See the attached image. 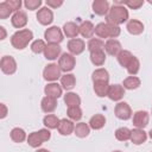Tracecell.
<instances>
[{
    "label": "cell",
    "mask_w": 152,
    "mask_h": 152,
    "mask_svg": "<svg viewBox=\"0 0 152 152\" xmlns=\"http://www.w3.org/2000/svg\"><path fill=\"white\" fill-rule=\"evenodd\" d=\"M106 20L107 24L119 26L120 24H124L128 20V11L124 5H113V7L109 8L108 14L106 15Z\"/></svg>",
    "instance_id": "obj_1"
},
{
    "label": "cell",
    "mask_w": 152,
    "mask_h": 152,
    "mask_svg": "<svg viewBox=\"0 0 152 152\" xmlns=\"http://www.w3.org/2000/svg\"><path fill=\"white\" fill-rule=\"evenodd\" d=\"M32 38H33L32 31L28 28H23L12 34L11 44L13 48H15L18 50H23L28 45V43L32 40Z\"/></svg>",
    "instance_id": "obj_2"
},
{
    "label": "cell",
    "mask_w": 152,
    "mask_h": 152,
    "mask_svg": "<svg viewBox=\"0 0 152 152\" xmlns=\"http://www.w3.org/2000/svg\"><path fill=\"white\" fill-rule=\"evenodd\" d=\"M44 38L49 44H59L63 40V33L58 26H51L45 30Z\"/></svg>",
    "instance_id": "obj_3"
},
{
    "label": "cell",
    "mask_w": 152,
    "mask_h": 152,
    "mask_svg": "<svg viewBox=\"0 0 152 152\" xmlns=\"http://www.w3.org/2000/svg\"><path fill=\"white\" fill-rule=\"evenodd\" d=\"M61 71L62 70H61V68L57 64L51 63V64H48L44 68V70H43V77L46 81L53 82V81H57L59 77H62L61 76Z\"/></svg>",
    "instance_id": "obj_4"
},
{
    "label": "cell",
    "mask_w": 152,
    "mask_h": 152,
    "mask_svg": "<svg viewBox=\"0 0 152 152\" xmlns=\"http://www.w3.org/2000/svg\"><path fill=\"white\" fill-rule=\"evenodd\" d=\"M75 64H76V59L74 57V55L71 53H62V56L59 57L58 59V66L61 68L62 71H71L74 68H75Z\"/></svg>",
    "instance_id": "obj_5"
},
{
    "label": "cell",
    "mask_w": 152,
    "mask_h": 152,
    "mask_svg": "<svg viewBox=\"0 0 152 152\" xmlns=\"http://www.w3.org/2000/svg\"><path fill=\"white\" fill-rule=\"evenodd\" d=\"M1 71L6 75H12L17 70V62L12 56H4L0 61Z\"/></svg>",
    "instance_id": "obj_6"
},
{
    "label": "cell",
    "mask_w": 152,
    "mask_h": 152,
    "mask_svg": "<svg viewBox=\"0 0 152 152\" xmlns=\"http://www.w3.org/2000/svg\"><path fill=\"white\" fill-rule=\"evenodd\" d=\"M114 113L120 120H128L132 116V109L127 102H119L114 108Z\"/></svg>",
    "instance_id": "obj_7"
},
{
    "label": "cell",
    "mask_w": 152,
    "mask_h": 152,
    "mask_svg": "<svg viewBox=\"0 0 152 152\" xmlns=\"http://www.w3.org/2000/svg\"><path fill=\"white\" fill-rule=\"evenodd\" d=\"M148 120H150V116H148V113L146 110H138L133 114V125L137 127V128H144L148 125Z\"/></svg>",
    "instance_id": "obj_8"
},
{
    "label": "cell",
    "mask_w": 152,
    "mask_h": 152,
    "mask_svg": "<svg viewBox=\"0 0 152 152\" xmlns=\"http://www.w3.org/2000/svg\"><path fill=\"white\" fill-rule=\"evenodd\" d=\"M37 20L42 24V25H50L53 21V13L49 7H42L40 10H38L37 13Z\"/></svg>",
    "instance_id": "obj_9"
},
{
    "label": "cell",
    "mask_w": 152,
    "mask_h": 152,
    "mask_svg": "<svg viewBox=\"0 0 152 152\" xmlns=\"http://www.w3.org/2000/svg\"><path fill=\"white\" fill-rule=\"evenodd\" d=\"M86 49V44L80 38H74L68 42V50L71 55H81Z\"/></svg>",
    "instance_id": "obj_10"
},
{
    "label": "cell",
    "mask_w": 152,
    "mask_h": 152,
    "mask_svg": "<svg viewBox=\"0 0 152 152\" xmlns=\"http://www.w3.org/2000/svg\"><path fill=\"white\" fill-rule=\"evenodd\" d=\"M125 95V88L121 86V84H113V86H109V89H108V97L112 100V101H120Z\"/></svg>",
    "instance_id": "obj_11"
},
{
    "label": "cell",
    "mask_w": 152,
    "mask_h": 152,
    "mask_svg": "<svg viewBox=\"0 0 152 152\" xmlns=\"http://www.w3.org/2000/svg\"><path fill=\"white\" fill-rule=\"evenodd\" d=\"M91 6L93 12L97 15H107L109 12V4L107 0H95Z\"/></svg>",
    "instance_id": "obj_12"
},
{
    "label": "cell",
    "mask_w": 152,
    "mask_h": 152,
    "mask_svg": "<svg viewBox=\"0 0 152 152\" xmlns=\"http://www.w3.org/2000/svg\"><path fill=\"white\" fill-rule=\"evenodd\" d=\"M104 50L110 56H118L121 52V43L116 39H108L104 43Z\"/></svg>",
    "instance_id": "obj_13"
},
{
    "label": "cell",
    "mask_w": 152,
    "mask_h": 152,
    "mask_svg": "<svg viewBox=\"0 0 152 152\" xmlns=\"http://www.w3.org/2000/svg\"><path fill=\"white\" fill-rule=\"evenodd\" d=\"M11 23H12V25H13L15 28H21V27H24V26L27 24V15H26V13L23 12V11L15 12V13L12 15V18H11Z\"/></svg>",
    "instance_id": "obj_14"
},
{
    "label": "cell",
    "mask_w": 152,
    "mask_h": 152,
    "mask_svg": "<svg viewBox=\"0 0 152 152\" xmlns=\"http://www.w3.org/2000/svg\"><path fill=\"white\" fill-rule=\"evenodd\" d=\"M61 52H62V48L58 44H48L44 50V56L46 59L53 61L61 55Z\"/></svg>",
    "instance_id": "obj_15"
},
{
    "label": "cell",
    "mask_w": 152,
    "mask_h": 152,
    "mask_svg": "<svg viewBox=\"0 0 152 152\" xmlns=\"http://www.w3.org/2000/svg\"><path fill=\"white\" fill-rule=\"evenodd\" d=\"M126 28H127V31L131 34L138 36V34L142 33V31H144V24L140 20H138V19H131V20H128V23L126 25Z\"/></svg>",
    "instance_id": "obj_16"
},
{
    "label": "cell",
    "mask_w": 152,
    "mask_h": 152,
    "mask_svg": "<svg viewBox=\"0 0 152 152\" xmlns=\"http://www.w3.org/2000/svg\"><path fill=\"white\" fill-rule=\"evenodd\" d=\"M147 139V134L144 129L141 128H135L131 131V141L134 145H141L146 141Z\"/></svg>",
    "instance_id": "obj_17"
},
{
    "label": "cell",
    "mask_w": 152,
    "mask_h": 152,
    "mask_svg": "<svg viewBox=\"0 0 152 152\" xmlns=\"http://www.w3.org/2000/svg\"><path fill=\"white\" fill-rule=\"evenodd\" d=\"M44 93L46 94V96H50V97H53V99H58L62 96V87L55 82L52 83H49L45 86L44 88Z\"/></svg>",
    "instance_id": "obj_18"
},
{
    "label": "cell",
    "mask_w": 152,
    "mask_h": 152,
    "mask_svg": "<svg viewBox=\"0 0 152 152\" xmlns=\"http://www.w3.org/2000/svg\"><path fill=\"white\" fill-rule=\"evenodd\" d=\"M74 131H75V125H74V122L71 120L62 119L59 121V125H58L59 134H62V135H70Z\"/></svg>",
    "instance_id": "obj_19"
},
{
    "label": "cell",
    "mask_w": 152,
    "mask_h": 152,
    "mask_svg": "<svg viewBox=\"0 0 152 152\" xmlns=\"http://www.w3.org/2000/svg\"><path fill=\"white\" fill-rule=\"evenodd\" d=\"M63 32L68 38H72L74 39L80 33V26L77 24H75L74 21H68L63 26Z\"/></svg>",
    "instance_id": "obj_20"
},
{
    "label": "cell",
    "mask_w": 152,
    "mask_h": 152,
    "mask_svg": "<svg viewBox=\"0 0 152 152\" xmlns=\"http://www.w3.org/2000/svg\"><path fill=\"white\" fill-rule=\"evenodd\" d=\"M40 106H42V110L43 112L52 113L57 107V99H53V97H50V96H45V97L42 99Z\"/></svg>",
    "instance_id": "obj_21"
},
{
    "label": "cell",
    "mask_w": 152,
    "mask_h": 152,
    "mask_svg": "<svg viewBox=\"0 0 152 152\" xmlns=\"http://www.w3.org/2000/svg\"><path fill=\"white\" fill-rule=\"evenodd\" d=\"M94 32H95V27H94V25H93L91 21L86 20V21H82L81 23V25H80V33H81L82 37L90 38L91 39Z\"/></svg>",
    "instance_id": "obj_22"
},
{
    "label": "cell",
    "mask_w": 152,
    "mask_h": 152,
    "mask_svg": "<svg viewBox=\"0 0 152 152\" xmlns=\"http://www.w3.org/2000/svg\"><path fill=\"white\" fill-rule=\"evenodd\" d=\"M109 84L106 81H97L94 82V91L99 97H104L108 95Z\"/></svg>",
    "instance_id": "obj_23"
},
{
    "label": "cell",
    "mask_w": 152,
    "mask_h": 152,
    "mask_svg": "<svg viewBox=\"0 0 152 152\" xmlns=\"http://www.w3.org/2000/svg\"><path fill=\"white\" fill-rule=\"evenodd\" d=\"M106 124V118L102 114H95L89 120V126L93 129H101Z\"/></svg>",
    "instance_id": "obj_24"
},
{
    "label": "cell",
    "mask_w": 152,
    "mask_h": 152,
    "mask_svg": "<svg viewBox=\"0 0 152 152\" xmlns=\"http://www.w3.org/2000/svg\"><path fill=\"white\" fill-rule=\"evenodd\" d=\"M90 61L94 65L96 66H101L103 65L104 61H106V53L103 50H100V51H94V52H90Z\"/></svg>",
    "instance_id": "obj_25"
},
{
    "label": "cell",
    "mask_w": 152,
    "mask_h": 152,
    "mask_svg": "<svg viewBox=\"0 0 152 152\" xmlns=\"http://www.w3.org/2000/svg\"><path fill=\"white\" fill-rule=\"evenodd\" d=\"M61 84L62 87L65 89V90H70L75 87L76 84V78H75V75L72 74H65L61 77Z\"/></svg>",
    "instance_id": "obj_26"
},
{
    "label": "cell",
    "mask_w": 152,
    "mask_h": 152,
    "mask_svg": "<svg viewBox=\"0 0 152 152\" xmlns=\"http://www.w3.org/2000/svg\"><path fill=\"white\" fill-rule=\"evenodd\" d=\"M64 103L69 107H76L81 104V97L76 93H66L64 95Z\"/></svg>",
    "instance_id": "obj_27"
},
{
    "label": "cell",
    "mask_w": 152,
    "mask_h": 152,
    "mask_svg": "<svg viewBox=\"0 0 152 152\" xmlns=\"http://www.w3.org/2000/svg\"><path fill=\"white\" fill-rule=\"evenodd\" d=\"M140 78L137 77V76H129L127 78L124 80V83H122V87L125 89H129V90H133V89H137L140 87Z\"/></svg>",
    "instance_id": "obj_28"
},
{
    "label": "cell",
    "mask_w": 152,
    "mask_h": 152,
    "mask_svg": "<svg viewBox=\"0 0 152 152\" xmlns=\"http://www.w3.org/2000/svg\"><path fill=\"white\" fill-rule=\"evenodd\" d=\"M74 132H75L76 137H78V138H86L90 133V126L88 124H86V122H80V124H77L75 126V131Z\"/></svg>",
    "instance_id": "obj_29"
},
{
    "label": "cell",
    "mask_w": 152,
    "mask_h": 152,
    "mask_svg": "<svg viewBox=\"0 0 152 152\" xmlns=\"http://www.w3.org/2000/svg\"><path fill=\"white\" fill-rule=\"evenodd\" d=\"M59 121H61V120H59V119L57 118V115H55V114H48V115H45L44 119H43V124H44L48 128H50V129L58 128Z\"/></svg>",
    "instance_id": "obj_30"
},
{
    "label": "cell",
    "mask_w": 152,
    "mask_h": 152,
    "mask_svg": "<svg viewBox=\"0 0 152 152\" xmlns=\"http://www.w3.org/2000/svg\"><path fill=\"white\" fill-rule=\"evenodd\" d=\"M116 57H118L119 64H120L121 66H124V68H127L128 64H129V62H131L132 58H133V55H132L129 51H127V50H121V52H120Z\"/></svg>",
    "instance_id": "obj_31"
},
{
    "label": "cell",
    "mask_w": 152,
    "mask_h": 152,
    "mask_svg": "<svg viewBox=\"0 0 152 152\" xmlns=\"http://www.w3.org/2000/svg\"><path fill=\"white\" fill-rule=\"evenodd\" d=\"M91 80H93V82H97V81H106V82H108L109 81V74L103 68L96 69L91 74Z\"/></svg>",
    "instance_id": "obj_32"
},
{
    "label": "cell",
    "mask_w": 152,
    "mask_h": 152,
    "mask_svg": "<svg viewBox=\"0 0 152 152\" xmlns=\"http://www.w3.org/2000/svg\"><path fill=\"white\" fill-rule=\"evenodd\" d=\"M10 135H11V139H12L14 142H23V141L26 139V133H25V131H24L23 128H19V127H14V128L11 131Z\"/></svg>",
    "instance_id": "obj_33"
},
{
    "label": "cell",
    "mask_w": 152,
    "mask_h": 152,
    "mask_svg": "<svg viewBox=\"0 0 152 152\" xmlns=\"http://www.w3.org/2000/svg\"><path fill=\"white\" fill-rule=\"evenodd\" d=\"M43 142H44V141H43V139H42L39 132H32V133H30L28 137H27V144H28L31 147H34V148H36V147H39Z\"/></svg>",
    "instance_id": "obj_34"
},
{
    "label": "cell",
    "mask_w": 152,
    "mask_h": 152,
    "mask_svg": "<svg viewBox=\"0 0 152 152\" xmlns=\"http://www.w3.org/2000/svg\"><path fill=\"white\" fill-rule=\"evenodd\" d=\"M87 48H88V50L90 52L100 51V50L104 49V43L99 38H91V39H89V42L87 44Z\"/></svg>",
    "instance_id": "obj_35"
},
{
    "label": "cell",
    "mask_w": 152,
    "mask_h": 152,
    "mask_svg": "<svg viewBox=\"0 0 152 152\" xmlns=\"http://www.w3.org/2000/svg\"><path fill=\"white\" fill-rule=\"evenodd\" d=\"M95 34L100 38H109V30L107 23H99L95 26Z\"/></svg>",
    "instance_id": "obj_36"
},
{
    "label": "cell",
    "mask_w": 152,
    "mask_h": 152,
    "mask_svg": "<svg viewBox=\"0 0 152 152\" xmlns=\"http://www.w3.org/2000/svg\"><path fill=\"white\" fill-rule=\"evenodd\" d=\"M115 138L119 141H126L131 139V129L127 127H120L115 131Z\"/></svg>",
    "instance_id": "obj_37"
},
{
    "label": "cell",
    "mask_w": 152,
    "mask_h": 152,
    "mask_svg": "<svg viewBox=\"0 0 152 152\" xmlns=\"http://www.w3.org/2000/svg\"><path fill=\"white\" fill-rule=\"evenodd\" d=\"M126 69H127V71H128L129 75H132V76L137 75L139 72V69H140V62H139V59L135 56H133L132 61L129 62V64H128V66Z\"/></svg>",
    "instance_id": "obj_38"
},
{
    "label": "cell",
    "mask_w": 152,
    "mask_h": 152,
    "mask_svg": "<svg viewBox=\"0 0 152 152\" xmlns=\"http://www.w3.org/2000/svg\"><path fill=\"white\" fill-rule=\"evenodd\" d=\"M66 114L68 116L74 120V121H78L81 118H82V109L80 108V106H76V107H69L68 110H66Z\"/></svg>",
    "instance_id": "obj_39"
},
{
    "label": "cell",
    "mask_w": 152,
    "mask_h": 152,
    "mask_svg": "<svg viewBox=\"0 0 152 152\" xmlns=\"http://www.w3.org/2000/svg\"><path fill=\"white\" fill-rule=\"evenodd\" d=\"M45 48H46V44H45L44 40H42V39H36V40L31 44V50H32L34 53L44 52Z\"/></svg>",
    "instance_id": "obj_40"
},
{
    "label": "cell",
    "mask_w": 152,
    "mask_h": 152,
    "mask_svg": "<svg viewBox=\"0 0 152 152\" xmlns=\"http://www.w3.org/2000/svg\"><path fill=\"white\" fill-rule=\"evenodd\" d=\"M13 11L11 10V7L7 5L6 1H2L0 4V19H6L7 17H10V14H12Z\"/></svg>",
    "instance_id": "obj_41"
},
{
    "label": "cell",
    "mask_w": 152,
    "mask_h": 152,
    "mask_svg": "<svg viewBox=\"0 0 152 152\" xmlns=\"http://www.w3.org/2000/svg\"><path fill=\"white\" fill-rule=\"evenodd\" d=\"M121 4H124V6L126 5L127 7H129L131 10H139L142 5H144V0H129V1H121Z\"/></svg>",
    "instance_id": "obj_42"
},
{
    "label": "cell",
    "mask_w": 152,
    "mask_h": 152,
    "mask_svg": "<svg viewBox=\"0 0 152 152\" xmlns=\"http://www.w3.org/2000/svg\"><path fill=\"white\" fill-rule=\"evenodd\" d=\"M40 5H42V0H25L24 2V6L30 11L37 10L38 7H40Z\"/></svg>",
    "instance_id": "obj_43"
},
{
    "label": "cell",
    "mask_w": 152,
    "mask_h": 152,
    "mask_svg": "<svg viewBox=\"0 0 152 152\" xmlns=\"http://www.w3.org/2000/svg\"><path fill=\"white\" fill-rule=\"evenodd\" d=\"M108 30H109V39L116 38V37L120 34V32H121V30H120L119 26L112 25V24H108Z\"/></svg>",
    "instance_id": "obj_44"
},
{
    "label": "cell",
    "mask_w": 152,
    "mask_h": 152,
    "mask_svg": "<svg viewBox=\"0 0 152 152\" xmlns=\"http://www.w3.org/2000/svg\"><path fill=\"white\" fill-rule=\"evenodd\" d=\"M6 2H7V5L11 7V10L14 13L18 12L19 8H20V6H21V1L20 0H6Z\"/></svg>",
    "instance_id": "obj_45"
},
{
    "label": "cell",
    "mask_w": 152,
    "mask_h": 152,
    "mask_svg": "<svg viewBox=\"0 0 152 152\" xmlns=\"http://www.w3.org/2000/svg\"><path fill=\"white\" fill-rule=\"evenodd\" d=\"M38 132H39V134H40L43 141H48V140L51 138V133H50V131L46 129V128H42V129H39Z\"/></svg>",
    "instance_id": "obj_46"
},
{
    "label": "cell",
    "mask_w": 152,
    "mask_h": 152,
    "mask_svg": "<svg viewBox=\"0 0 152 152\" xmlns=\"http://www.w3.org/2000/svg\"><path fill=\"white\" fill-rule=\"evenodd\" d=\"M45 4H46V6H48V7L57 8V7H59V6H62V5H63V1H62V0H59V1H57V0H46V1H45Z\"/></svg>",
    "instance_id": "obj_47"
},
{
    "label": "cell",
    "mask_w": 152,
    "mask_h": 152,
    "mask_svg": "<svg viewBox=\"0 0 152 152\" xmlns=\"http://www.w3.org/2000/svg\"><path fill=\"white\" fill-rule=\"evenodd\" d=\"M0 107H1V115H0V118L4 119V118H6V115H7V108H6V106H5L4 103H1Z\"/></svg>",
    "instance_id": "obj_48"
},
{
    "label": "cell",
    "mask_w": 152,
    "mask_h": 152,
    "mask_svg": "<svg viewBox=\"0 0 152 152\" xmlns=\"http://www.w3.org/2000/svg\"><path fill=\"white\" fill-rule=\"evenodd\" d=\"M0 31H1V38H0V39H5V38H6V31H5V27H4V26H0Z\"/></svg>",
    "instance_id": "obj_49"
},
{
    "label": "cell",
    "mask_w": 152,
    "mask_h": 152,
    "mask_svg": "<svg viewBox=\"0 0 152 152\" xmlns=\"http://www.w3.org/2000/svg\"><path fill=\"white\" fill-rule=\"evenodd\" d=\"M37 152H50L49 150H46V148H40V150H38Z\"/></svg>",
    "instance_id": "obj_50"
},
{
    "label": "cell",
    "mask_w": 152,
    "mask_h": 152,
    "mask_svg": "<svg viewBox=\"0 0 152 152\" xmlns=\"http://www.w3.org/2000/svg\"><path fill=\"white\" fill-rule=\"evenodd\" d=\"M148 134H150V138H151V139H152V129H151V131H150V132H148Z\"/></svg>",
    "instance_id": "obj_51"
},
{
    "label": "cell",
    "mask_w": 152,
    "mask_h": 152,
    "mask_svg": "<svg viewBox=\"0 0 152 152\" xmlns=\"http://www.w3.org/2000/svg\"><path fill=\"white\" fill-rule=\"evenodd\" d=\"M148 4H151V5H152V0H148Z\"/></svg>",
    "instance_id": "obj_52"
},
{
    "label": "cell",
    "mask_w": 152,
    "mask_h": 152,
    "mask_svg": "<svg viewBox=\"0 0 152 152\" xmlns=\"http://www.w3.org/2000/svg\"><path fill=\"white\" fill-rule=\"evenodd\" d=\"M113 152H122V151H113Z\"/></svg>",
    "instance_id": "obj_53"
}]
</instances>
